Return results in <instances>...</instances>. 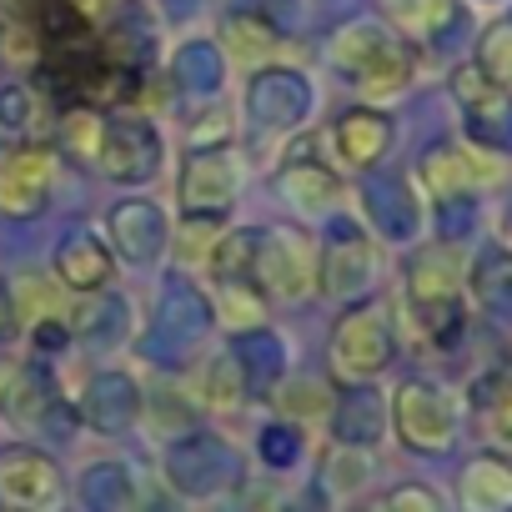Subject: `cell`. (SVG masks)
<instances>
[{
  "instance_id": "20",
  "label": "cell",
  "mask_w": 512,
  "mask_h": 512,
  "mask_svg": "<svg viewBox=\"0 0 512 512\" xmlns=\"http://www.w3.org/2000/svg\"><path fill=\"white\" fill-rule=\"evenodd\" d=\"M282 191L292 201H332L337 196V176L317 171V166H287L282 171Z\"/></svg>"
},
{
  "instance_id": "12",
  "label": "cell",
  "mask_w": 512,
  "mask_h": 512,
  "mask_svg": "<svg viewBox=\"0 0 512 512\" xmlns=\"http://www.w3.org/2000/svg\"><path fill=\"white\" fill-rule=\"evenodd\" d=\"M56 272H61V282H66V287H76V292L101 287V282L111 277L106 246H101V241H91V236H71V241L56 251Z\"/></svg>"
},
{
  "instance_id": "3",
  "label": "cell",
  "mask_w": 512,
  "mask_h": 512,
  "mask_svg": "<svg viewBox=\"0 0 512 512\" xmlns=\"http://www.w3.org/2000/svg\"><path fill=\"white\" fill-rule=\"evenodd\" d=\"M61 472L36 447H0V512H51Z\"/></svg>"
},
{
  "instance_id": "15",
  "label": "cell",
  "mask_w": 512,
  "mask_h": 512,
  "mask_svg": "<svg viewBox=\"0 0 512 512\" xmlns=\"http://www.w3.org/2000/svg\"><path fill=\"white\" fill-rule=\"evenodd\" d=\"M377 432H382V402H377L372 392L347 397L342 412H337V442H347V447H367V442H377Z\"/></svg>"
},
{
  "instance_id": "24",
  "label": "cell",
  "mask_w": 512,
  "mask_h": 512,
  "mask_svg": "<svg viewBox=\"0 0 512 512\" xmlns=\"http://www.w3.org/2000/svg\"><path fill=\"white\" fill-rule=\"evenodd\" d=\"M0 116H6V126H26L31 121V96L21 86H6L0 91Z\"/></svg>"
},
{
  "instance_id": "2",
  "label": "cell",
  "mask_w": 512,
  "mask_h": 512,
  "mask_svg": "<svg viewBox=\"0 0 512 512\" xmlns=\"http://www.w3.org/2000/svg\"><path fill=\"white\" fill-rule=\"evenodd\" d=\"M392 417H397V437L412 452H447L452 437H457V407L432 382H402L397 402H392Z\"/></svg>"
},
{
  "instance_id": "11",
  "label": "cell",
  "mask_w": 512,
  "mask_h": 512,
  "mask_svg": "<svg viewBox=\"0 0 512 512\" xmlns=\"http://www.w3.org/2000/svg\"><path fill=\"white\" fill-rule=\"evenodd\" d=\"M462 507L467 512H507L512 507V467L497 457H477L462 472Z\"/></svg>"
},
{
  "instance_id": "5",
  "label": "cell",
  "mask_w": 512,
  "mask_h": 512,
  "mask_svg": "<svg viewBox=\"0 0 512 512\" xmlns=\"http://www.w3.org/2000/svg\"><path fill=\"white\" fill-rule=\"evenodd\" d=\"M337 66L357 71L362 86H372V91H397L407 81V71H412L407 51L392 46L387 36H377L372 26H352V31L337 36Z\"/></svg>"
},
{
  "instance_id": "14",
  "label": "cell",
  "mask_w": 512,
  "mask_h": 512,
  "mask_svg": "<svg viewBox=\"0 0 512 512\" xmlns=\"http://www.w3.org/2000/svg\"><path fill=\"white\" fill-rule=\"evenodd\" d=\"M111 226H116V241L126 246V256H136V262H146V256L156 251V241H161V216H156L146 201L121 206V211L111 216Z\"/></svg>"
},
{
  "instance_id": "19",
  "label": "cell",
  "mask_w": 512,
  "mask_h": 512,
  "mask_svg": "<svg viewBox=\"0 0 512 512\" xmlns=\"http://www.w3.org/2000/svg\"><path fill=\"white\" fill-rule=\"evenodd\" d=\"M477 71L492 76V86H512V26H492L482 51H477Z\"/></svg>"
},
{
  "instance_id": "7",
  "label": "cell",
  "mask_w": 512,
  "mask_h": 512,
  "mask_svg": "<svg viewBox=\"0 0 512 512\" xmlns=\"http://www.w3.org/2000/svg\"><path fill=\"white\" fill-rule=\"evenodd\" d=\"M251 277L262 282V292H272V297H302L307 277H312L307 241L292 236V231H277L262 246V236H256V246H251Z\"/></svg>"
},
{
  "instance_id": "8",
  "label": "cell",
  "mask_w": 512,
  "mask_h": 512,
  "mask_svg": "<svg viewBox=\"0 0 512 512\" xmlns=\"http://www.w3.org/2000/svg\"><path fill=\"white\" fill-rule=\"evenodd\" d=\"M236 191V166L226 151H196L181 171V206L191 216H216L221 206H231Z\"/></svg>"
},
{
  "instance_id": "25",
  "label": "cell",
  "mask_w": 512,
  "mask_h": 512,
  "mask_svg": "<svg viewBox=\"0 0 512 512\" xmlns=\"http://www.w3.org/2000/svg\"><path fill=\"white\" fill-rule=\"evenodd\" d=\"M11 337H16V312H11L6 292H0V342H11Z\"/></svg>"
},
{
  "instance_id": "26",
  "label": "cell",
  "mask_w": 512,
  "mask_h": 512,
  "mask_svg": "<svg viewBox=\"0 0 512 512\" xmlns=\"http://www.w3.org/2000/svg\"><path fill=\"white\" fill-rule=\"evenodd\" d=\"M372 512H377V507H372Z\"/></svg>"
},
{
  "instance_id": "1",
  "label": "cell",
  "mask_w": 512,
  "mask_h": 512,
  "mask_svg": "<svg viewBox=\"0 0 512 512\" xmlns=\"http://www.w3.org/2000/svg\"><path fill=\"white\" fill-rule=\"evenodd\" d=\"M392 357V322H387V307L382 302H367V307H352L337 332H332V362L342 377L352 382H367L387 367Z\"/></svg>"
},
{
  "instance_id": "17",
  "label": "cell",
  "mask_w": 512,
  "mask_h": 512,
  "mask_svg": "<svg viewBox=\"0 0 512 512\" xmlns=\"http://www.w3.org/2000/svg\"><path fill=\"white\" fill-rule=\"evenodd\" d=\"M422 181H427L437 196H452V191L472 186V181H477V171H472V166H467V156H457L452 146H437L432 156H422Z\"/></svg>"
},
{
  "instance_id": "18",
  "label": "cell",
  "mask_w": 512,
  "mask_h": 512,
  "mask_svg": "<svg viewBox=\"0 0 512 512\" xmlns=\"http://www.w3.org/2000/svg\"><path fill=\"white\" fill-rule=\"evenodd\" d=\"M81 497H86L91 512H121L131 502V482H126V472L116 462L111 467H91L86 482H81Z\"/></svg>"
},
{
  "instance_id": "21",
  "label": "cell",
  "mask_w": 512,
  "mask_h": 512,
  "mask_svg": "<svg viewBox=\"0 0 512 512\" xmlns=\"http://www.w3.org/2000/svg\"><path fill=\"white\" fill-rule=\"evenodd\" d=\"M397 16H402L412 31H427V36H432L437 26L452 21V0H402Z\"/></svg>"
},
{
  "instance_id": "23",
  "label": "cell",
  "mask_w": 512,
  "mask_h": 512,
  "mask_svg": "<svg viewBox=\"0 0 512 512\" xmlns=\"http://www.w3.org/2000/svg\"><path fill=\"white\" fill-rule=\"evenodd\" d=\"M262 457L272 467H292L297 462V432L292 427H267L262 432Z\"/></svg>"
},
{
  "instance_id": "4",
  "label": "cell",
  "mask_w": 512,
  "mask_h": 512,
  "mask_svg": "<svg viewBox=\"0 0 512 512\" xmlns=\"http://www.w3.org/2000/svg\"><path fill=\"white\" fill-rule=\"evenodd\" d=\"M412 307L422 317V327L437 337V342H452L457 337V322H462V297H457V267L452 256L432 251L412 267Z\"/></svg>"
},
{
  "instance_id": "6",
  "label": "cell",
  "mask_w": 512,
  "mask_h": 512,
  "mask_svg": "<svg viewBox=\"0 0 512 512\" xmlns=\"http://www.w3.org/2000/svg\"><path fill=\"white\" fill-rule=\"evenodd\" d=\"M96 156L101 166L116 176V181H146L161 161V136L146 126V121H101V141H96Z\"/></svg>"
},
{
  "instance_id": "10",
  "label": "cell",
  "mask_w": 512,
  "mask_h": 512,
  "mask_svg": "<svg viewBox=\"0 0 512 512\" xmlns=\"http://www.w3.org/2000/svg\"><path fill=\"white\" fill-rule=\"evenodd\" d=\"M231 477H236L231 452L216 447L211 437H191L186 447L171 452V482H176L186 497H211V492H221Z\"/></svg>"
},
{
  "instance_id": "16",
  "label": "cell",
  "mask_w": 512,
  "mask_h": 512,
  "mask_svg": "<svg viewBox=\"0 0 512 512\" xmlns=\"http://www.w3.org/2000/svg\"><path fill=\"white\" fill-rule=\"evenodd\" d=\"M472 397H477V407L492 417V437L512 452V372H492Z\"/></svg>"
},
{
  "instance_id": "9",
  "label": "cell",
  "mask_w": 512,
  "mask_h": 512,
  "mask_svg": "<svg viewBox=\"0 0 512 512\" xmlns=\"http://www.w3.org/2000/svg\"><path fill=\"white\" fill-rule=\"evenodd\" d=\"M51 181H56V166L46 151H16L0 161V211L11 216H26V211H41L46 196H51Z\"/></svg>"
},
{
  "instance_id": "13",
  "label": "cell",
  "mask_w": 512,
  "mask_h": 512,
  "mask_svg": "<svg viewBox=\"0 0 512 512\" xmlns=\"http://www.w3.org/2000/svg\"><path fill=\"white\" fill-rule=\"evenodd\" d=\"M387 141H392V126L372 111H352L337 121V146H342V161L352 166H372L387 151Z\"/></svg>"
},
{
  "instance_id": "22",
  "label": "cell",
  "mask_w": 512,
  "mask_h": 512,
  "mask_svg": "<svg viewBox=\"0 0 512 512\" xmlns=\"http://www.w3.org/2000/svg\"><path fill=\"white\" fill-rule=\"evenodd\" d=\"M377 512H442V502H437L432 487H422V482H402V487H392V492L382 497Z\"/></svg>"
}]
</instances>
